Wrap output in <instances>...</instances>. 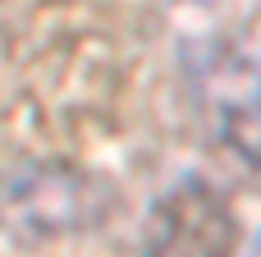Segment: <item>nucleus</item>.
I'll return each instance as SVG.
<instances>
[{
	"instance_id": "1",
	"label": "nucleus",
	"mask_w": 261,
	"mask_h": 257,
	"mask_svg": "<svg viewBox=\"0 0 261 257\" xmlns=\"http://www.w3.org/2000/svg\"><path fill=\"white\" fill-rule=\"evenodd\" d=\"M106 212V193L92 175L60 161H28L0 175V230L23 244H46L87 230Z\"/></svg>"
},
{
	"instance_id": "2",
	"label": "nucleus",
	"mask_w": 261,
	"mask_h": 257,
	"mask_svg": "<svg viewBox=\"0 0 261 257\" xmlns=\"http://www.w3.org/2000/svg\"><path fill=\"white\" fill-rule=\"evenodd\" d=\"M197 106L211 133L261 170V23L216 41L197 64Z\"/></svg>"
},
{
	"instance_id": "3",
	"label": "nucleus",
	"mask_w": 261,
	"mask_h": 257,
	"mask_svg": "<svg viewBox=\"0 0 261 257\" xmlns=\"http://www.w3.org/2000/svg\"><path fill=\"white\" fill-rule=\"evenodd\" d=\"M234 244L239 225L229 202L206 179H184L156 202L142 257H229Z\"/></svg>"
},
{
	"instance_id": "4",
	"label": "nucleus",
	"mask_w": 261,
	"mask_h": 257,
	"mask_svg": "<svg viewBox=\"0 0 261 257\" xmlns=\"http://www.w3.org/2000/svg\"><path fill=\"white\" fill-rule=\"evenodd\" d=\"M248 257H261V239H257V244H252V248H248Z\"/></svg>"
},
{
	"instance_id": "5",
	"label": "nucleus",
	"mask_w": 261,
	"mask_h": 257,
	"mask_svg": "<svg viewBox=\"0 0 261 257\" xmlns=\"http://www.w3.org/2000/svg\"><path fill=\"white\" fill-rule=\"evenodd\" d=\"M55 5H60V0H55Z\"/></svg>"
}]
</instances>
